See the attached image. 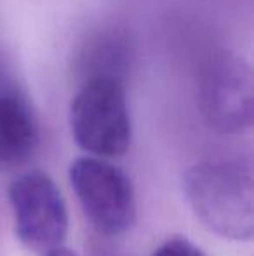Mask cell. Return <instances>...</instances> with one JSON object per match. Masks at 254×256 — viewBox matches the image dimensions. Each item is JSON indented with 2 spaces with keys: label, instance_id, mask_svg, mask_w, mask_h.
I'll return each instance as SVG.
<instances>
[{
  "label": "cell",
  "instance_id": "cell-1",
  "mask_svg": "<svg viewBox=\"0 0 254 256\" xmlns=\"http://www.w3.org/2000/svg\"><path fill=\"white\" fill-rule=\"evenodd\" d=\"M183 188L197 218L221 239L246 242L254 236L253 171L239 160H207L185 172Z\"/></svg>",
  "mask_w": 254,
  "mask_h": 256
},
{
  "label": "cell",
  "instance_id": "cell-2",
  "mask_svg": "<svg viewBox=\"0 0 254 256\" xmlns=\"http://www.w3.org/2000/svg\"><path fill=\"white\" fill-rule=\"evenodd\" d=\"M68 124L75 143L87 154L101 158L126 154L132 124L124 82L105 75L84 78L71 98Z\"/></svg>",
  "mask_w": 254,
  "mask_h": 256
},
{
  "label": "cell",
  "instance_id": "cell-3",
  "mask_svg": "<svg viewBox=\"0 0 254 256\" xmlns=\"http://www.w3.org/2000/svg\"><path fill=\"white\" fill-rule=\"evenodd\" d=\"M197 108L211 129L241 134L254 120L253 68L230 51L214 52L202 63L195 86Z\"/></svg>",
  "mask_w": 254,
  "mask_h": 256
},
{
  "label": "cell",
  "instance_id": "cell-4",
  "mask_svg": "<svg viewBox=\"0 0 254 256\" xmlns=\"http://www.w3.org/2000/svg\"><path fill=\"white\" fill-rule=\"evenodd\" d=\"M68 180L85 220L105 237L131 230L136 222V194L131 178L101 157H78L70 164Z\"/></svg>",
  "mask_w": 254,
  "mask_h": 256
},
{
  "label": "cell",
  "instance_id": "cell-5",
  "mask_svg": "<svg viewBox=\"0 0 254 256\" xmlns=\"http://www.w3.org/2000/svg\"><path fill=\"white\" fill-rule=\"evenodd\" d=\"M14 232L26 250L45 254L63 246L68 236V209L61 190L44 171L23 172L9 185Z\"/></svg>",
  "mask_w": 254,
  "mask_h": 256
},
{
  "label": "cell",
  "instance_id": "cell-6",
  "mask_svg": "<svg viewBox=\"0 0 254 256\" xmlns=\"http://www.w3.org/2000/svg\"><path fill=\"white\" fill-rule=\"evenodd\" d=\"M38 143L40 129L28 103L10 92L0 94V164H23Z\"/></svg>",
  "mask_w": 254,
  "mask_h": 256
},
{
  "label": "cell",
  "instance_id": "cell-7",
  "mask_svg": "<svg viewBox=\"0 0 254 256\" xmlns=\"http://www.w3.org/2000/svg\"><path fill=\"white\" fill-rule=\"evenodd\" d=\"M131 42L117 28L101 30L91 35L78 52V70L84 78L117 77L122 80L131 61Z\"/></svg>",
  "mask_w": 254,
  "mask_h": 256
},
{
  "label": "cell",
  "instance_id": "cell-8",
  "mask_svg": "<svg viewBox=\"0 0 254 256\" xmlns=\"http://www.w3.org/2000/svg\"><path fill=\"white\" fill-rule=\"evenodd\" d=\"M153 256H207L197 244H193L190 239L181 236H174L167 239Z\"/></svg>",
  "mask_w": 254,
  "mask_h": 256
},
{
  "label": "cell",
  "instance_id": "cell-9",
  "mask_svg": "<svg viewBox=\"0 0 254 256\" xmlns=\"http://www.w3.org/2000/svg\"><path fill=\"white\" fill-rule=\"evenodd\" d=\"M44 256H77V254H75L73 251L66 250V248L59 246V248H56V250H52V251H49V253H45Z\"/></svg>",
  "mask_w": 254,
  "mask_h": 256
}]
</instances>
